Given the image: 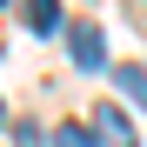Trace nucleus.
Instances as JSON below:
<instances>
[{
	"mask_svg": "<svg viewBox=\"0 0 147 147\" xmlns=\"http://www.w3.org/2000/svg\"><path fill=\"white\" fill-rule=\"evenodd\" d=\"M54 147H94V134H87V127H60V134H54Z\"/></svg>",
	"mask_w": 147,
	"mask_h": 147,
	"instance_id": "5",
	"label": "nucleus"
},
{
	"mask_svg": "<svg viewBox=\"0 0 147 147\" xmlns=\"http://www.w3.org/2000/svg\"><path fill=\"white\" fill-rule=\"evenodd\" d=\"M20 13H27L34 34H54L60 27V0H20Z\"/></svg>",
	"mask_w": 147,
	"mask_h": 147,
	"instance_id": "3",
	"label": "nucleus"
},
{
	"mask_svg": "<svg viewBox=\"0 0 147 147\" xmlns=\"http://www.w3.org/2000/svg\"><path fill=\"white\" fill-rule=\"evenodd\" d=\"M94 134H100L107 147H140V134H134V120L120 114L114 100H100V107H94Z\"/></svg>",
	"mask_w": 147,
	"mask_h": 147,
	"instance_id": "1",
	"label": "nucleus"
},
{
	"mask_svg": "<svg viewBox=\"0 0 147 147\" xmlns=\"http://www.w3.org/2000/svg\"><path fill=\"white\" fill-rule=\"evenodd\" d=\"M67 47H74V60H80L87 74L107 67V40H100V27H67Z\"/></svg>",
	"mask_w": 147,
	"mask_h": 147,
	"instance_id": "2",
	"label": "nucleus"
},
{
	"mask_svg": "<svg viewBox=\"0 0 147 147\" xmlns=\"http://www.w3.org/2000/svg\"><path fill=\"white\" fill-rule=\"evenodd\" d=\"M114 80H120V94H127V100L147 107V67H114Z\"/></svg>",
	"mask_w": 147,
	"mask_h": 147,
	"instance_id": "4",
	"label": "nucleus"
}]
</instances>
